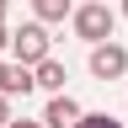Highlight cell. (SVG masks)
<instances>
[{
	"instance_id": "obj_3",
	"label": "cell",
	"mask_w": 128,
	"mask_h": 128,
	"mask_svg": "<svg viewBox=\"0 0 128 128\" xmlns=\"http://www.w3.org/2000/svg\"><path fill=\"white\" fill-rule=\"evenodd\" d=\"M91 75L96 80H123L128 75V48L123 43H91Z\"/></svg>"
},
{
	"instance_id": "obj_8",
	"label": "cell",
	"mask_w": 128,
	"mask_h": 128,
	"mask_svg": "<svg viewBox=\"0 0 128 128\" xmlns=\"http://www.w3.org/2000/svg\"><path fill=\"white\" fill-rule=\"evenodd\" d=\"M75 128H123L118 118H112V112H80V123Z\"/></svg>"
},
{
	"instance_id": "obj_12",
	"label": "cell",
	"mask_w": 128,
	"mask_h": 128,
	"mask_svg": "<svg viewBox=\"0 0 128 128\" xmlns=\"http://www.w3.org/2000/svg\"><path fill=\"white\" fill-rule=\"evenodd\" d=\"M0 22H6V0H0Z\"/></svg>"
},
{
	"instance_id": "obj_1",
	"label": "cell",
	"mask_w": 128,
	"mask_h": 128,
	"mask_svg": "<svg viewBox=\"0 0 128 128\" xmlns=\"http://www.w3.org/2000/svg\"><path fill=\"white\" fill-rule=\"evenodd\" d=\"M70 27L80 43H107L112 32H118V11L107 6V0H86V6L70 11Z\"/></svg>"
},
{
	"instance_id": "obj_9",
	"label": "cell",
	"mask_w": 128,
	"mask_h": 128,
	"mask_svg": "<svg viewBox=\"0 0 128 128\" xmlns=\"http://www.w3.org/2000/svg\"><path fill=\"white\" fill-rule=\"evenodd\" d=\"M6 128H48V123H43V118H11Z\"/></svg>"
},
{
	"instance_id": "obj_11",
	"label": "cell",
	"mask_w": 128,
	"mask_h": 128,
	"mask_svg": "<svg viewBox=\"0 0 128 128\" xmlns=\"http://www.w3.org/2000/svg\"><path fill=\"white\" fill-rule=\"evenodd\" d=\"M0 48H11V32H6V22H0Z\"/></svg>"
},
{
	"instance_id": "obj_5",
	"label": "cell",
	"mask_w": 128,
	"mask_h": 128,
	"mask_svg": "<svg viewBox=\"0 0 128 128\" xmlns=\"http://www.w3.org/2000/svg\"><path fill=\"white\" fill-rule=\"evenodd\" d=\"M0 91L6 96H27V91H38V75H32V64H0Z\"/></svg>"
},
{
	"instance_id": "obj_6",
	"label": "cell",
	"mask_w": 128,
	"mask_h": 128,
	"mask_svg": "<svg viewBox=\"0 0 128 128\" xmlns=\"http://www.w3.org/2000/svg\"><path fill=\"white\" fill-rule=\"evenodd\" d=\"M32 75H38V91H48V96H54V91H64V80H70V70H64V64H59L54 54L32 64Z\"/></svg>"
},
{
	"instance_id": "obj_7",
	"label": "cell",
	"mask_w": 128,
	"mask_h": 128,
	"mask_svg": "<svg viewBox=\"0 0 128 128\" xmlns=\"http://www.w3.org/2000/svg\"><path fill=\"white\" fill-rule=\"evenodd\" d=\"M70 11H75V0H32V16L38 22H64Z\"/></svg>"
},
{
	"instance_id": "obj_13",
	"label": "cell",
	"mask_w": 128,
	"mask_h": 128,
	"mask_svg": "<svg viewBox=\"0 0 128 128\" xmlns=\"http://www.w3.org/2000/svg\"><path fill=\"white\" fill-rule=\"evenodd\" d=\"M123 16H128V0H123Z\"/></svg>"
},
{
	"instance_id": "obj_2",
	"label": "cell",
	"mask_w": 128,
	"mask_h": 128,
	"mask_svg": "<svg viewBox=\"0 0 128 128\" xmlns=\"http://www.w3.org/2000/svg\"><path fill=\"white\" fill-rule=\"evenodd\" d=\"M11 54L22 59V64H38L54 54V38H48V22H27V27H16L11 32Z\"/></svg>"
},
{
	"instance_id": "obj_10",
	"label": "cell",
	"mask_w": 128,
	"mask_h": 128,
	"mask_svg": "<svg viewBox=\"0 0 128 128\" xmlns=\"http://www.w3.org/2000/svg\"><path fill=\"white\" fill-rule=\"evenodd\" d=\"M6 123H11V96L0 91V128H6Z\"/></svg>"
},
{
	"instance_id": "obj_4",
	"label": "cell",
	"mask_w": 128,
	"mask_h": 128,
	"mask_svg": "<svg viewBox=\"0 0 128 128\" xmlns=\"http://www.w3.org/2000/svg\"><path fill=\"white\" fill-rule=\"evenodd\" d=\"M43 123H48V128H75V123H80V102L64 96V91H54L48 107H43Z\"/></svg>"
}]
</instances>
